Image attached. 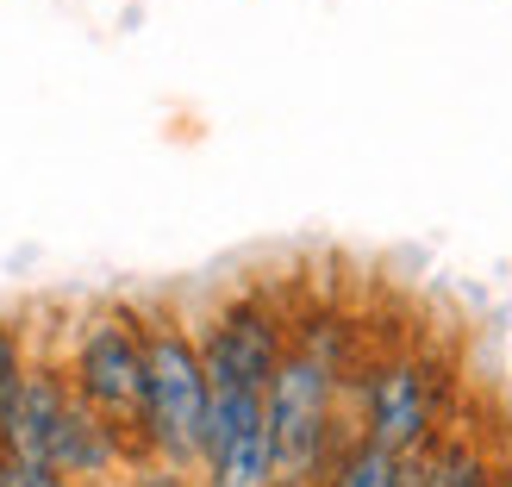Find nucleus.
<instances>
[{"instance_id": "f257e3e1", "label": "nucleus", "mask_w": 512, "mask_h": 487, "mask_svg": "<svg viewBox=\"0 0 512 487\" xmlns=\"http://www.w3.org/2000/svg\"><path fill=\"white\" fill-rule=\"evenodd\" d=\"M213 413V375L200 338L175 313H144V413H138V463H169L200 475V438Z\"/></svg>"}, {"instance_id": "f03ea898", "label": "nucleus", "mask_w": 512, "mask_h": 487, "mask_svg": "<svg viewBox=\"0 0 512 487\" xmlns=\"http://www.w3.org/2000/svg\"><path fill=\"white\" fill-rule=\"evenodd\" d=\"M344 381L350 369H338L331 356L294 344L288 363L269 381V438H275V475L288 487H319L331 456H338L356 425L344 413Z\"/></svg>"}, {"instance_id": "7ed1b4c3", "label": "nucleus", "mask_w": 512, "mask_h": 487, "mask_svg": "<svg viewBox=\"0 0 512 487\" xmlns=\"http://www.w3.org/2000/svg\"><path fill=\"white\" fill-rule=\"evenodd\" d=\"M344 400H350V425L356 438H369L381 450L419 456L444 438V394H438V375H431L419 356H369L356 363V375L344 381Z\"/></svg>"}, {"instance_id": "20e7f679", "label": "nucleus", "mask_w": 512, "mask_h": 487, "mask_svg": "<svg viewBox=\"0 0 512 487\" xmlns=\"http://www.w3.org/2000/svg\"><path fill=\"white\" fill-rule=\"evenodd\" d=\"M63 375L82 406H94L100 419H113L119 431H138L144 413V313L138 306H94L82 313L63 356Z\"/></svg>"}, {"instance_id": "39448f33", "label": "nucleus", "mask_w": 512, "mask_h": 487, "mask_svg": "<svg viewBox=\"0 0 512 487\" xmlns=\"http://www.w3.org/2000/svg\"><path fill=\"white\" fill-rule=\"evenodd\" d=\"M194 338H200V356H207L213 388L269 394L275 369L288 363V350H294V319L269 288H238L194 325Z\"/></svg>"}, {"instance_id": "423d86ee", "label": "nucleus", "mask_w": 512, "mask_h": 487, "mask_svg": "<svg viewBox=\"0 0 512 487\" xmlns=\"http://www.w3.org/2000/svg\"><path fill=\"white\" fill-rule=\"evenodd\" d=\"M269 400L250 388H213L207 438H200V487H275Z\"/></svg>"}, {"instance_id": "0eeeda50", "label": "nucleus", "mask_w": 512, "mask_h": 487, "mask_svg": "<svg viewBox=\"0 0 512 487\" xmlns=\"http://www.w3.org/2000/svg\"><path fill=\"white\" fill-rule=\"evenodd\" d=\"M132 456H138L132 431H119L113 419H100L94 406L69 400L63 419H57V438H50V456H44V463L57 469L63 481H75V487H94V481H113L125 463H132Z\"/></svg>"}, {"instance_id": "6e6552de", "label": "nucleus", "mask_w": 512, "mask_h": 487, "mask_svg": "<svg viewBox=\"0 0 512 487\" xmlns=\"http://www.w3.org/2000/svg\"><path fill=\"white\" fill-rule=\"evenodd\" d=\"M75 400L63 363H50V356H32V369H25V388L7 413V431H0V450L19 456V463H44L50 456V438H57V419L63 406Z\"/></svg>"}, {"instance_id": "1a4fd4ad", "label": "nucleus", "mask_w": 512, "mask_h": 487, "mask_svg": "<svg viewBox=\"0 0 512 487\" xmlns=\"http://www.w3.org/2000/svg\"><path fill=\"white\" fill-rule=\"evenodd\" d=\"M419 463H425L431 487H494V456L481 450L475 438H456V431H444Z\"/></svg>"}, {"instance_id": "9d476101", "label": "nucleus", "mask_w": 512, "mask_h": 487, "mask_svg": "<svg viewBox=\"0 0 512 487\" xmlns=\"http://www.w3.org/2000/svg\"><path fill=\"white\" fill-rule=\"evenodd\" d=\"M400 475H406V456L381 450L369 438H350L338 456H331V469H325L319 487H400Z\"/></svg>"}, {"instance_id": "9b49d317", "label": "nucleus", "mask_w": 512, "mask_h": 487, "mask_svg": "<svg viewBox=\"0 0 512 487\" xmlns=\"http://www.w3.org/2000/svg\"><path fill=\"white\" fill-rule=\"evenodd\" d=\"M25 369H32V344H25V331L13 319H0V431H7V413L25 388Z\"/></svg>"}, {"instance_id": "f8f14e48", "label": "nucleus", "mask_w": 512, "mask_h": 487, "mask_svg": "<svg viewBox=\"0 0 512 487\" xmlns=\"http://www.w3.org/2000/svg\"><path fill=\"white\" fill-rule=\"evenodd\" d=\"M0 487H75V481H63L50 463H19V456L0 450Z\"/></svg>"}, {"instance_id": "ddd939ff", "label": "nucleus", "mask_w": 512, "mask_h": 487, "mask_svg": "<svg viewBox=\"0 0 512 487\" xmlns=\"http://www.w3.org/2000/svg\"><path fill=\"white\" fill-rule=\"evenodd\" d=\"M132 487H200L194 469H169V463H138Z\"/></svg>"}, {"instance_id": "4468645a", "label": "nucleus", "mask_w": 512, "mask_h": 487, "mask_svg": "<svg viewBox=\"0 0 512 487\" xmlns=\"http://www.w3.org/2000/svg\"><path fill=\"white\" fill-rule=\"evenodd\" d=\"M400 487H431V481H425V463H406V475H400Z\"/></svg>"}, {"instance_id": "2eb2a0df", "label": "nucleus", "mask_w": 512, "mask_h": 487, "mask_svg": "<svg viewBox=\"0 0 512 487\" xmlns=\"http://www.w3.org/2000/svg\"><path fill=\"white\" fill-rule=\"evenodd\" d=\"M494 487H512V456H506V463H494Z\"/></svg>"}, {"instance_id": "dca6fc26", "label": "nucleus", "mask_w": 512, "mask_h": 487, "mask_svg": "<svg viewBox=\"0 0 512 487\" xmlns=\"http://www.w3.org/2000/svg\"><path fill=\"white\" fill-rule=\"evenodd\" d=\"M275 487H288V481H275Z\"/></svg>"}]
</instances>
